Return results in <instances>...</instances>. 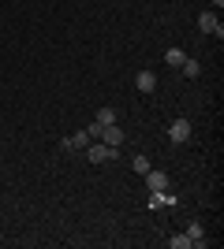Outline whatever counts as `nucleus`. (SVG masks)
Returning a JSON list of instances; mask_svg holds the SVG:
<instances>
[{
	"mask_svg": "<svg viewBox=\"0 0 224 249\" xmlns=\"http://www.w3.org/2000/svg\"><path fill=\"white\" fill-rule=\"evenodd\" d=\"M86 156H90V164H108V160H116L120 156V149H112V145H105V142H90L86 145Z\"/></svg>",
	"mask_w": 224,
	"mask_h": 249,
	"instance_id": "f257e3e1",
	"label": "nucleus"
},
{
	"mask_svg": "<svg viewBox=\"0 0 224 249\" xmlns=\"http://www.w3.org/2000/svg\"><path fill=\"white\" fill-rule=\"evenodd\" d=\"M168 138L176 142V145L191 142V119H172V126H168Z\"/></svg>",
	"mask_w": 224,
	"mask_h": 249,
	"instance_id": "f03ea898",
	"label": "nucleus"
},
{
	"mask_svg": "<svg viewBox=\"0 0 224 249\" xmlns=\"http://www.w3.org/2000/svg\"><path fill=\"white\" fill-rule=\"evenodd\" d=\"M198 30H202V34H217V37H221L224 26H221V19H217V11H202V15H198Z\"/></svg>",
	"mask_w": 224,
	"mask_h": 249,
	"instance_id": "7ed1b4c3",
	"label": "nucleus"
},
{
	"mask_svg": "<svg viewBox=\"0 0 224 249\" xmlns=\"http://www.w3.org/2000/svg\"><path fill=\"white\" fill-rule=\"evenodd\" d=\"M97 142H105V145L120 149V145H123V130H120L116 123H112V126H101V130H97Z\"/></svg>",
	"mask_w": 224,
	"mask_h": 249,
	"instance_id": "20e7f679",
	"label": "nucleus"
},
{
	"mask_svg": "<svg viewBox=\"0 0 224 249\" xmlns=\"http://www.w3.org/2000/svg\"><path fill=\"white\" fill-rule=\"evenodd\" d=\"M142 178H146L149 194H164V190H168V175H164V171H153V167H149Z\"/></svg>",
	"mask_w": 224,
	"mask_h": 249,
	"instance_id": "39448f33",
	"label": "nucleus"
},
{
	"mask_svg": "<svg viewBox=\"0 0 224 249\" xmlns=\"http://www.w3.org/2000/svg\"><path fill=\"white\" fill-rule=\"evenodd\" d=\"M90 142H94V138H90V130H79V134L64 138V149H67V153H75V149H86Z\"/></svg>",
	"mask_w": 224,
	"mask_h": 249,
	"instance_id": "423d86ee",
	"label": "nucleus"
},
{
	"mask_svg": "<svg viewBox=\"0 0 224 249\" xmlns=\"http://www.w3.org/2000/svg\"><path fill=\"white\" fill-rule=\"evenodd\" d=\"M135 89H142V93H153V89H157V74H153V71H139V78H135Z\"/></svg>",
	"mask_w": 224,
	"mask_h": 249,
	"instance_id": "0eeeda50",
	"label": "nucleus"
},
{
	"mask_svg": "<svg viewBox=\"0 0 224 249\" xmlns=\"http://www.w3.org/2000/svg\"><path fill=\"white\" fill-rule=\"evenodd\" d=\"M116 123V108H97V119H94V126L101 130V126H112Z\"/></svg>",
	"mask_w": 224,
	"mask_h": 249,
	"instance_id": "6e6552de",
	"label": "nucleus"
},
{
	"mask_svg": "<svg viewBox=\"0 0 224 249\" xmlns=\"http://www.w3.org/2000/svg\"><path fill=\"white\" fill-rule=\"evenodd\" d=\"M180 71L187 74V78H198V74H202V63H198V60H183V63H180Z\"/></svg>",
	"mask_w": 224,
	"mask_h": 249,
	"instance_id": "1a4fd4ad",
	"label": "nucleus"
},
{
	"mask_svg": "<svg viewBox=\"0 0 224 249\" xmlns=\"http://www.w3.org/2000/svg\"><path fill=\"white\" fill-rule=\"evenodd\" d=\"M183 60H187V52H183V49H168V52H164V63H168V67H180Z\"/></svg>",
	"mask_w": 224,
	"mask_h": 249,
	"instance_id": "9d476101",
	"label": "nucleus"
},
{
	"mask_svg": "<svg viewBox=\"0 0 224 249\" xmlns=\"http://www.w3.org/2000/svg\"><path fill=\"white\" fill-rule=\"evenodd\" d=\"M205 231H202V223H191V227H187V238L194 242V246H205V238H202Z\"/></svg>",
	"mask_w": 224,
	"mask_h": 249,
	"instance_id": "9b49d317",
	"label": "nucleus"
},
{
	"mask_svg": "<svg viewBox=\"0 0 224 249\" xmlns=\"http://www.w3.org/2000/svg\"><path fill=\"white\" fill-rule=\"evenodd\" d=\"M168 246L172 249H187V246H194V242L187 238V234H176V238H168Z\"/></svg>",
	"mask_w": 224,
	"mask_h": 249,
	"instance_id": "f8f14e48",
	"label": "nucleus"
},
{
	"mask_svg": "<svg viewBox=\"0 0 224 249\" xmlns=\"http://www.w3.org/2000/svg\"><path fill=\"white\" fill-rule=\"evenodd\" d=\"M131 167H135L139 175H146V171H149V156H135V164H131Z\"/></svg>",
	"mask_w": 224,
	"mask_h": 249,
	"instance_id": "ddd939ff",
	"label": "nucleus"
},
{
	"mask_svg": "<svg viewBox=\"0 0 224 249\" xmlns=\"http://www.w3.org/2000/svg\"><path fill=\"white\" fill-rule=\"evenodd\" d=\"M213 4H217V8H224V0H213Z\"/></svg>",
	"mask_w": 224,
	"mask_h": 249,
	"instance_id": "4468645a",
	"label": "nucleus"
}]
</instances>
